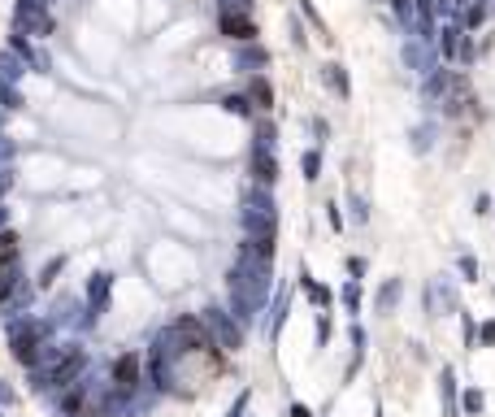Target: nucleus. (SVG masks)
Masks as SVG:
<instances>
[{
  "label": "nucleus",
  "instance_id": "1",
  "mask_svg": "<svg viewBox=\"0 0 495 417\" xmlns=\"http://www.w3.org/2000/svg\"><path fill=\"white\" fill-rule=\"evenodd\" d=\"M222 30L230 39H252L257 35V26L248 22V18H239V13H222Z\"/></svg>",
  "mask_w": 495,
  "mask_h": 417
},
{
  "label": "nucleus",
  "instance_id": "2",
  "mask_svg": "<svg viewBox=\"0 0 495 417\" xmlns=\"http://www.w3.org/2000/svg\"><path fill=\"white\" fill-rule=\"evenodd\" d=\"M248 96H252V100H257V109H270L274 105V91H270V83H266V78H252V83H248Z\"/></svg>",
  "mask_w": 495,
  "mask_h": 417
},
{
  "label": "nucleus",
  "instance_id": "3",
  "mask_svg": "<svg viewBox=\"0 0 495 417\" xmlns=\"http://www.w3.org/2000/svg\"><path fill=\"white\" fill-rule=\"evenodd\" d=\"M13 256H18V239H13V235H0V278H5V269L13 265Z\"/></svg>",
  "mask_w": 495,
  "mask_h": 417
},
{
  "label": "nucleus",
  "instance_id": "4",
  "mask_svg": "<svg viewBox=\"0 0 495 417\" xmlns=\"http://www.w3.org/2000/svg\"><path fill=\"white\" fill-rule=\"evenodd\" d=\"M118 378H122V387L135 382V357H122V361H118Z\"/></svg>",
  "mask_w": 495,
  "mask_h": 417
},
{
  "label": "nucleus",
  "instance_id": "5",
  "mask_svg": "<svg viewBox=\"0 0 495 417\" xmlns=\"http://www.w3.org/2000/svg\"><path fill=\"white\" fill-rule=\"evenodd\" d=\"M257 179L261 183H274V161H270V157H257Z\"/></svg>",
  "mask_w": 495,
  "mask_h": 417
},
{
  "label": "nucleus",
  "instance_id": "6",
  "mask_svg": "<svg viewBox=\"0 0 495 417\" xmlns=\"http://www.w3.org/2000/svg\"><path fill=\"white\" fill-rule=\"evenodd\" d=\"M304 174H309V179H318V152L304 157Z\"/></svg>",
  "mask_w": 495,
  "mask_h": 417
}]
</instances>
